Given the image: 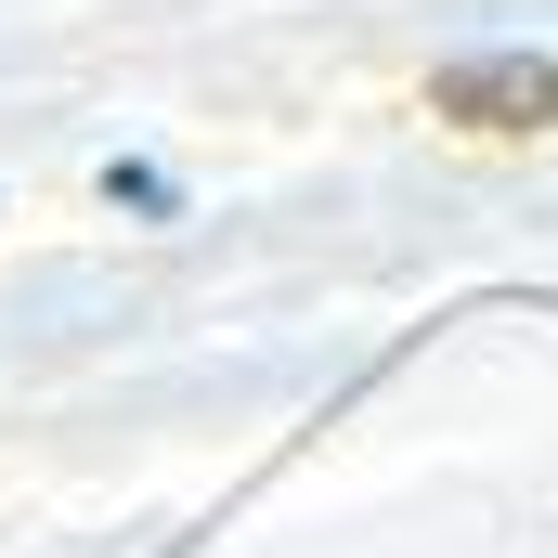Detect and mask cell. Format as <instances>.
<instances>
[{
  "instance_id": "obj_1",
  "label": "cell",
  "mask_w": 558,
  "mask_h": 558,
  "mask_svg": "<svg viewBox=\"0 0 558 558\" xmlns=\"http://www.w3.org/2000/svg\"><path fill=\"white\" fill-rule=\"evenodd\" d=\"M428 118L441 131H481V143L558 131V65L546 52H454V65H428Z\"/></svg>"
}]
</instances>
